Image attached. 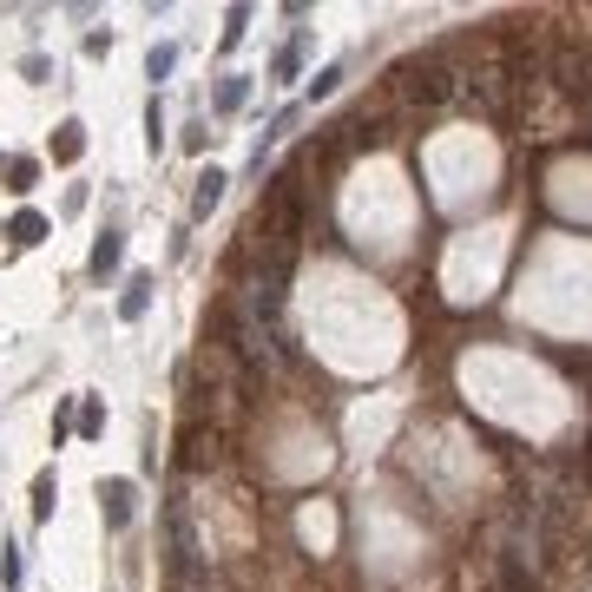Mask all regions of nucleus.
I'll return each mask as SVG.
<instances>
[{"label":"nucleus","instance_id":"nucleus-4","mask_svg":"<svg viewBox=\"0 0 592 592\" xmlns=\"http://www.w3.org/2000/svg\"><path fill=\"white\" fill-rule=\"evenodd\" d=\"M224 185H231V178H224L218 165H211V172H198V178H191V218H211V211H218V204H224Z\"/></svg>","mask_w":592,"mask_h":592},{"label":"nucleus","instance_id":"nucleus-3","mask_svg":"<svg viewBox=\"0 0 592 592\" xmlns=\"http://www.w3.org/2000/svg\"><path fill=\"white\" fill-rule=\"evenodd\" d=\"M560 86H566V99H579L592 112V53H573V47L560 53Z\"/></svg>","mask_w":592,"mask_h":592},{"label":"nucleus","instance_id":"nucleus-20","mask_svg":"<svg viewBox=\"0 0 592 592\" xmlns=\"http://www.w3.org/2000/svg\"><path fill=\"white\" fill-rule=\"evenodd\" d=\"M244 20H250L244 7H231V27H224V47H237V40H244Z\"/></svg>","mask_w":592,"mask_h":592},{"label":"nucleus","instance_id":"nucleus-1","mask_svg":"<svg viewBox=\"0 0 592 592\" xmlns=\"http://www.w3.org/2000/svg\"><path fill=\"white\" fill-rule=\"evenodd\" d=\"M402 93L415 99V106H435V99L454 93V73H448L441 60H408V66H402Z\"/></svg>","mask_w":592,"mask_h":592},{"label":"nucleus","instance_id":"nucleus-15","mask_svg":"<svg viewBox=\"0 0 592 592\" xmlns=\"http://www.w3.org/2000/svg\"><path fill=\"white\" fill-rule=\"evenodd\" d=\"M145 145H165V106H158V93H152V106H145Z\"/></svg>","mask_w":592,"mask_h":592},{"label":"nucleus","instance_id":"nucleus-6","mask_svg":"<svg viewBox=\"0 0 592 592\" xmlns=\"http://www.w3.org/2000/svg\"><path fill=\"white\" fill-rule=\"evenodd\" d=\"M79 158H86V125L79 119L53 125V165H79Z\"/></svg>","mask_w":592,"mask_h":592},{"label":"nucleus","instance_id":"nucleus-11","mask_svg":"<svg viewBox=\"0 0 592 592\" xmlns=\"http://www.w3.org/2000/svg\"><path fill=\"white\" fill-rule=\"evenodd\" d=\"M244 99H250V79H244V73H231V79L218 86V112H244Z\"/></svg>","mask_w":592,"mask_h":592},{"label":"nucleus","instance_id":"nucleus-5","mask_svg":"<svg viewBox=\"0 0 592 592\" xmlns=\"http://www.w3.org/2000/svg\"><path fill=\"white\" fill-rule=\"evenodd\" d=\"M145 310H152V270H132L125 290H119V316H125V323H139Z\"/></svg>","mask_w":592,"mask_h":592},{"label":"nucleus","instance_id":"nucleus-10","mask_svg":"<svg viewBox=\"0 0 592 592\" xmlns=\"http://www.w3.org/2000/svg\"><path fill=\"white\" fill-rule=\"evenodd\" d=\"M7 237H14L20 250H27V244H40V237H47V218H40V211H20V218L7 224Z\"/></svg>","mask_w":592,"mask_h":592},{"label":"nucleus","instance_id":"nucleus-8","mask_svg":"<svg viewBox=\"0 0 592 592\" xmlns=\"http://www.w3.org/2000/svg\"><path fill=\"white\" fill-rule=\"evenodd\" d=\"M119 257H125V237L106 231V237L93 244V277H112V270H119Z\"/></svg>","mask_w":592,"mask_h":592},{"label":"nucleus","instance_id":"nucleus-18","mask_svg":"<svg viewBox=\"0 0 592 592\" xmlns=\"http://www.w3.org/2000/svg\"><path fill=\"white\" fill-rule=\"evenodd\" d=\"M204 145H211V125L191 119V125H185V152H204Z\"/></svg>","mask_w":592,"mask_h":592},{"label":"nucleus","instance_id":"nucleus-7","mask_svg":"<svg viewBox=\"0 0 592 592\" xmlns=\"http://www.w3.org/2000/svg\"><path fill=\"white\" fill-rule=\"evenodd\" d=\"M53 500H60V474L40 468L33 474V520H53Z\"/></svg>","mask_w":592,"mask_h":592},{"label":"nucleus","instance_id":"nucleus-19","mask_svg":"<svg viewBox=\"0 0 592 592\" xmlns=\"http://www.w3.org/2000/svg\"><path fill=\"white\" fill-rule=\"evenodd\" d=\"M336 79H343V66H323V73H316V86H310V99H323V93H336Z\"/></svg>","mask_w":592,"mask_h":592},{"label":"nucleus","instance_id":"nucleus-9","mask_svg":"<svg viewBox=\"0 0 592 592\" xmlns=\"http://www.w3.org/2000/svg\"><path fill=\"white\" fill-rule=\"evenodd\" d=\"M303 53H310V40H303V33H296L290 47H283L277 60H270V79H296V73H303Z\"/></svg>","mask_w":592,"mask_h":592},{"label":"nucleus","instance_id":"nucleus-14","mask_svg":"<svg viewBox=\"0 0 592 592\" xmlns=\"http://www.w3.org/2000/svg\"><path fill=\"white\" fill-rule=\"evenodd\" d=\"M73 428H79L86 441H99V435H106V408H99V402H86V408H79V421H73Z\"/></svg>","mask_w":592,"mask_h":592},{"label":"nucleus","instance_id":"nucleus-13","mask_svg":"<svg viewBox=\"0 0 592 592\" xmlns=\"http://www.w3.org/2000/svg\"><path fill=\"white\" fill-rule=\"evenodd\" d=\"M33 178H40L33 158H7V191H33Z\"/></svg>","mask_w":592,"mask_h":592},{"label":"nucleus","instance_id":"nucleus-16","mask_svg":"<svg viewBox=\"0 0 592 592\" xmlns=\"http://www.w3.org/2000/svg\"><path fill=\"white\" fill-rule=\"evenodd\" d=\"M0 586H7V592L20 586V546H14V540L0 546Z\"/></svg>","mask_w":592,"mask_h":592},{"label":"nucleus","instance_id":"nucleus-2","mask_svg":"<svg viewBox=\"0 0 592 592\" xmlns=\"http://www.w3.org/2000/svg\"><path fill=\"white\" fill-rule=\"evenodd\" d=\"M99 514H106V527H132V514H139V487L125 481V474H112V481H99Z\"/></svg>","mask_w":592,"mask_h":592},{"label":"nucleus","instance_id":"nucleus-12","mask_svg":"<svg viewBox=\"0 0 592 592\" xmlns=\"http://www.w3.org/2000/svg\"><path fill=\"white\" fill-rule=\"evenodd\" d=\"M172 66H178V47H172V40H165V47H152V53H145V79H152V86H158V79H165V73H172Z\"/></svg>","mask_w":592,"mask_h":592},{"label":"nucleus","instance_id":"nucleus-17","mask_svg":"<svg viewBox=\"0 0 592 592\" xmlns=\"http://www.w3.org/2000/svg\"><path fill=\"white\" fill-rule=\"evenodd\" d=\"M47 73H53L47 53H27V60H20V79H47Z\"/></svg>","mask_w":592,"mask_h":592}]
</instances>
